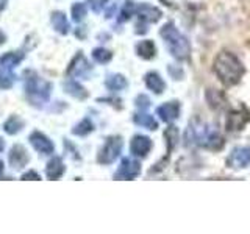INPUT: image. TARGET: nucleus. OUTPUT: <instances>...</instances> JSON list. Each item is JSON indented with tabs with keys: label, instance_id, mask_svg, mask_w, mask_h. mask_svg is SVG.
<instances>
[{
	"label": "nucleus",
	"instance_id": "16",
	"mask_svg": "<svg viewBox=\"0 0 250 234\" xmlns=\"http://www.w3.org/2000/svg\"><path fill=\"white\" fill-rule=\"evenodd\" d=\"M209 91L213 92V96H214V98H211V97H208V96H207V100H208L209 106H211V108H216V109H219L221 106H224V105H225L224 94L217 92V91H213V89H209Z\"/></svg>",
	"mask_w": 250,
	"mask_h": 234
},
{
	"label": "nucleus",
	"instance_id": "18",
	"mask_svg": "<svg viewBox=\"0 0 250 234\" xmlns=\"http://www.w3.org/2000/svg\"><path fill=\"white\" fill-rule=\"evenodd\" d=\"M92 57L97 62H108L109 59H111L113 55H111V52H108L105 49H96L92 53Z\"/></svg>",
	"mask_w": 250,
	"mask_h": 234
},
{
	"label": "nucleus",
	"instance_id": "7",
	"mask_svg": "<svg viewBox=\"0 0 250 234\" xmlns=\"http://www.w3.org/2000/svg\"><path fill=\"white\" fill-rule=\"evenodd\" d=\"M152 147H153V144H152L150 137L143 136V135H136L130 142V152L133 156H136V158H146V156L150 153Z\"/></svg>",
	"mask_w": 250,
	"mask_h": 234
},
{
	"label": "nucleus",
	"instance_id": "12",
	"mask_svg": "<svg viewBox=\"0 0 250 234\" xmlns=\"http://www.w3.org/2000/svg\"><path fill=\"white\" fill-rule=\"evenodd\" d=\"M133 122H135L138 127L147 128V130H150V131H155L156 128H158V122H156L155 117L150 116V114H147V113H144V111L135 114V117H133Z\"/></svg>",
	"mask_w": 250,
	"mask_h": 234
},
{
	"label": "nucleus",
	"instance_id": "6",
	"mask_svg": "<svg viewBox=\"0 0 250 234\" xmlns=\"http://www.w3.org/2000/svg\"><path fill=\"white\" fill-rule=\"evenodd\" d=\"M141 174V164L139 161L133 158L122 159L119 170L116 174V179H135Z\"/></svg>",
	"mask_w": 250,
	"mask_h": 234
},
{
	"label": "nucleus",
	"instance_id": "20",
	"mask_svg": "<svg viewBox=\"0 0 250 234\" xmlns=\"http://www.w3.org/2000/svg\"><path fill=\"white\" fill-rule=\"evenodd\" d=\"M55 25H57L58 31H61V33H67L69 23L64 18V14H55Z\"/></svg>",
	"mask_w": 250,
	"mask_h": 234
},
{
	"label": "nucleus",
	"instance_id": "1",
	"mask_svg": "<svg viewBox=\"0 0 250 234\" xmlns=\"http://www.w3.org/2000/svg\"><path fill=\"white\" fill-rule=\"evenodd\" d=\"M186 140L188 144L199 145L208 150H221L224 145V137L221 136L213 125H208L205 122L194 120L189 123L186 130Z\"/></svg>",
	"mask_w": 250,
	"mask_h": 234
},
{
	"label": "nucleus",
	"instance_id": "4",
	"mask_svg": "<svg viewBox=\"0 0 250 234\" xmlns=\"http://www.w3.org/2000/svg\"><path fill=\"white\" fill-rule=\"evenodd\" d=\"M122 145H124V142H122V139L119 136L109 137L106 140V144L104 145V148L100 150L99 161L102 164H111V162H114L121 156Z\"/></svg>",
	"mask_w": 250,
	"mask_h": 234
},
{
	"label": "nucleus",
	"instance_id": "21",
	"mask_svg": "<svg viewBox=\"0 0 250 234\" xmlns=\"http://www.w3.org/2000/svg\"><path fill=\"white\" fill-rule=\"evenodd\" d=\"M92 131V123L88 120V119H84L78 127L74 130V133L75 135H80V136H84V135H88V133H91Z\"/></svg>",
	"mask_w": 250,
	"mask_h": 234
},
{
	"label": "nucleus",
	"instance_id": "17",
	"mask_svg": "<svg viewBox=\"0 0 250 234\" xmlns=\"http://www.w3.org/2000/svg\"><path fill=\"white\" fill-rule=\"evenodd\" d=\"M135 11H136L135 3H133L131 0H127V2H125V5H124V8H122V11H121V20L122 22L128 20L131 16L135 14Z\"/></svg>",
	"mask_w": 250,
	"mask_h": 234
},
{
	"label": "nucleus",
	"instance_id": "19",
	"mask_svg": "<svg viewBox=\"0 0 250 234\" xmlns=\"http://www.w3.org/2000/svg\"><path fill=\"white\" fill-rule=\"evenodd\" d=\"M49 175L50 176H53V178H57V176H60L61 174H62V170H64V167H62V164H61V161L60 159H55V161H52L50 164H49Z\"/></svg>",
	"mask_w": 250,
	"mask_h": 234
},
{
	"label": "nucleus",
	"instance_id": "14",
	"mask_svg": "<svg viewBox=\"0 0 250 234\" xmlns=\"http://www.w3.org/2000/svg\"><path fill=\"white\" fill-rule=\"evenodd\" d=\"M127 86H128V81L125 80L124 75L116 74V75H109L106 78V88L111 91H122L127 88Z\"/></svg>",
	"mask_w": 250,
	"mask_h": 234
},
{
	"label": "nucleus",
	"instance_id": "8",
	"mask_svg": "<svg viewBox=\"0 0 250 234\" xmlns=\"http://www.w3.org/2000/svg\"><path fill=\"white\" fill-rule=\"evenodd\" d=\"M250 120V113L246 109H236L231 111L227 117V130L229 131H239L242 127Z\"/></svg>",
	"mask_w": 250,
	"mask_h": 234
},
{
	"label": "nucleus",
	"instance_id": "2",
	"mask_svg": "<svg viewBox=\"0 0 250 234\" xmlns=\"http://www.w3.org/2000/svg\"><path fill=\"white\" fill-rule=\"evenodd\" d=\"M246 69L241 59L231 52H221L214 59V74L225 86H234L241 81Z\"/></svg>",
	"mask_w": 250,
	"mask_h": 234
},
{
	"label": "nucleus",
	"instance_id": "23",
	"mask_svg": "<svg viewBox=\"0 0 250 234\" xmlns=\"http://www.w3.org/2000/svg\"><path fill=\"white\" fill-rule=\"evenodd\" d=\"M136 106L141 108V111H144V109H147L148 106H150V100H148V97H146V96H138Z\"/></svg>",
	"mask_w": 250,
	"mask_h": 234
},
{
	"label": "nucleus",
	"instance_id": "15",
	"mask_svg": "<svg viewBox=\"0 0 250 234\" xmlns=\"http://www.w3.org/2000/svg\"><path fill=\"white\" fill-rule=\"evenodd\" d=\"M164 137H166V142H167V147H169V152L177 145L178 142V130L175 127H169L164 133Z\"/></svg>",
	"mask_w": 250,
	"mask_h": 234
},
{
	"label": "nucleus",
	"instance_id": "3",
	"mask_svg": "<svg viewBox=\"0 0 250 234\" xmlns=\"http://www.w3.org/2000/svg\"><path fill=\"white\" fill-rule=\"evenodd\" d=\"M160 35L163 38L164 44H166L169 53L178 61H185L189 58L191 55V44L188 41V38L180 31L174 23L169 22L166 25H163L160 30Z\"/></svg>",
	"mask_w": 250,
	"mask_h": 234
},
{
	"label": "nucleus",
	"instance_id": "9",
	"mask_svg": "<svg viewBox=\"0 0 250 234\" xmlns=\"http://www.w3.org/2000/svg\"><path fill=\"white\" fill-rule=\"evenodd\" d=\"M156 116H160V119L166 123L174 122L180 116V103L178 101H167V103L156 108Z\"/></svg>",
	"mask_w": 250,
	"mask_h": 234
},
{
	"label": "nucleus",
	"instance_id": "10",
	"mask_svg": "<svg viewBox=\"0 0 250 234\" xmlns=\"http://www.w3.org/2000/svg\"><path fill=\"white\" fill-rule=\"evenodd\" d=\"M136 11H138V16H139V20L141 22H158L161 19V16L163 13L158 10L156 6L153 5H148V3H143V5H139L136 8Z\"/></svg>",
	"mask_w": 250,
	"mask_h": 234
},
{
	"label": "nucleus",
	"instance_id": "5",
	"mask_svg": "<svg viewBox=\"0 0 250 234\" xmlns=\"http://www.w3.org/2000/svg\"><path fill=\"white\" fill-rule=\"evenodd\" d=\"M227 166L231 169H246L250 166V147H236L227 158Z\"/></svg>",
	"mask_w": 250,
	"mask_h": 234
},
{
	"label": "nucleus",
	"instance_id": "22",
	"mask_svg": "<svg viewBox=\"0 0 250 234\" xmlns=\"http://www.w3.org/2000/svg\"><path fill=\"white\" fill-rule=\"evenodd\" d=\"M72 13H74V19L75 20H82L84 18V14H86V8L82 3H77L72 8Z\"/></svg>",
	"mask_w": 250,
	"mask_h": 234
},
{
	"label": "nucleus",
	"instance_id": "24",
	"mask_svg": "<svg viewBox=\"0 0 250 234\" xmlns=\"http://www.w3.org/2000/svg\"><path fill=\"white\" fill-rule=\"evenodd\" d=\"M89 3L94 11H100L102 8H104V5L106 3V0H89Z\"/></svg>",
	"mask_w": 250,
	"mask_h": 234
},
{
	"label": "nucleus",
	"instance_id": "13",
	"mask_svg": "<svg viewBox=\"0 0 250 234\" xmlns=\"http://www.w3.org/2000/svg\"><path fill=\"white\" fill-rule=\"evenodd\" d=\"M136 52H138V55L141 58L152 59L155 57V53H156V47H155L153 41H150V39H144V41L138 42Z\"/></svg>",
	"mask_w": 250,
	"mask_h": 234
},
{
	"label": "nucleus",
	"instance_id": "11",
	"mask_svg": "<svg viewBox=\"0 0 250 234\" xmlns=\"http://www.w3.org/2000/svg\"><path fill=\"white\" fill-rule=\"evenodd\" d=\"M144 80H146L147 88L153 91L155 94H161L164 89H166V83H164V80L158 72H148Z\"/></svg>",
	"mask_w": 250,
	"mask_h": 234
}]
</instances>
